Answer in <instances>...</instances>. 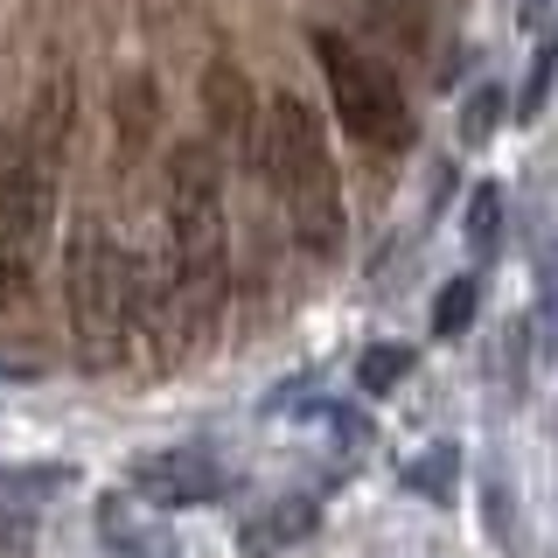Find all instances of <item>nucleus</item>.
Masks as SVG:
<instances>
[{
  "mask_svg": "<svg viewBox=\"0 0 558 558\" xmlns=\"http://www.w3.org/2000/svg\"><path fill=\"white\" fill-rule=\"evenodd\" d=\"M258 174L272 182L287 231L307 258H336L349 238V203L336 182V154H328V126L301 92H279L258 105Z\"/></svg>",
  "mask_w": 558,
  "mask_h": 558,
  "instance_id": "nucleus-3",
  "label": "nucleus"
},
{
  "mask_svg": "<svg viewBox=\"0 0 558 558\" xmlns=\"http://www.w3.org/2000/svg\"><path fill=\"white\" fill-rule=\"evenodd\" d=\"M203 119H209L203 147L217 154V168L258 174V98H252V77L231 57H217L203 70Z\"/></svg>",
  "mask_w": 558,
  "mask_h": 558,
  "instance_id": "nucleus-6",
  "label": "nucleus"
},
{
  "mask_svg": "<svg viewBox=\"0 0 558 558\" xmlns=\"http://www.w3.org/2000/svg\"><path fill=\"white\" fill-rule=\"evenodd\" d=\"M223 488H231V475L196 447H161V453H140L133 461V496L147 510H203Z\"/></svg>",
  "mask_w": 558,
  "mask_h": 558,
  "instance_id": "nucleus-7",
  "label": "nucleus"
},
{
  "mask_svg": "<svg viewBox=\"0 0 558 558\" xmlns=\"http://www.w3.org/2000/svg\"><path fill=\"white\" fill-rule=\"evenodd\" d=\"M161 272L168 301L189 328L217 322L223 279H231V209H223V168L203 140H174L168 189H161Z\"/></svg>",
  "mask_w": 558,
  "mask_h": 558,
  "instance_id": "nucleus-2",
  "label": "nucleus"
},
{
  "mask_svg": "<svg viewBox=\"0 0 558 558\" xmlns=\"http://www.w3.org/2000/svg\"><path fill=\"white\" fill-rule=\"evenodd\" d=\"M475 307H482V279H475V272L447 279L440 301H433V336H461V328L475 322Z\"/></svg>",
  "mask_w": 558,
  "mask_h": 558,
  "instance_id": "nucleus-12",
  "label": "nucleus"
},
{
  "mask_svg": "<svg viewBox=\"0 0 558 558\" xmlns=\"http://www.w3.org/2000/svg\"><path fill=\"white\" fill-rule=\"evenodd\" d=\"M314 523H322V510H314V496H272L266 510H252L238 523V545L252 558H272L287 545H301V537H314Z\"/></svg>",
  "mask_w": 558,
  "mask_h": 558,
  "instance_id": "nucleus-8",
  "label": "nucleus"
},
{
  "mask_svg": "<svg viewBox=\"0 0 558 558\" xmlns=\"http://www.w3.org/2000/svg\"><path fill=\"white\" fill-rule=\"evenodd\" d=\"M398 482H405L412 496H426V502H453V488H461V453L426 447V453H412V461L398 468Z\"/></svg>",
  "mask_w": 558,
  "mask_h": 558,
  "instance_id": "nucleus-10",
  "label": "nucleus"
},
{
  "mask_svg": "<svg viewBox=\"0 0 558 558\" xmlns=\"http://www.w3.org/2000/svg\"><path fill=\"white\" fill-rule=\"evenodd\" d=\"M98 531H105V545H112L119 558H182L174 545H161V537H154L119 496H105V502H98Z\"/></svg>",
  "mask_w": 558,
  "mask_h": 558,
  "instance_id": "nucleus-9",
  "label": "nucleus"
},
{
  "mask_svg": "<svg viewBox=\"0 0 558 558\" xmlns=\"http://www.w3.org/2000/svg\"><path fill=\"white\" fill-rule=\"evenodd\" d=\"M70 119L77 84L70 70H49L35 84L14 147L0 161V307H22L57 244V203H63V161H70Z\"/></svg>",
  "mask_w": 558,
  "mask_h": 558,
  "instance_id": "nucleus-1",
  "label": "nucleus"
},
{
  "mask_svg": "<svg viewBox=\"0 0 558 558\" xmlns=\"http://www.w3.org/2000/svg\"><path fill=\"white\" fill-rule=\"evenodd\" d=\"M488 133H496V92H482L468 105V140H488Z\"/></svg>",
  "mask_w": 558,
  "mask_h": 558,
  "instance_id": "nucleus-16",
  "label": "nucleus"
},
{
  "mask_svg": "<svg viewBox=\"0 0 558 558\" xmlns=\"http://www.w3.org/2000/svg\"><path fill=\"white\" fill-rule=\"evenodd\" d=\"M314 63H322L328 105H336L342 133L356 140V147L391 154V147H405V140H412V105H405V92H398V77L356 43V35L314 28Z\"/></svg>",
  "mask_w": 558,
  "mask_h": 558,
  "instance_id": "nucleus-5",
  "label": "nucleus"
},
{
  "mask_svg": "<svg viewBox=\"0 0 558 558\" xmlns=\"http://www.w3.org/2000/svg\"><path fill=\"white\" fill-rule=\"evenodd\" d=\"M468 244H475L482 258L502 244V189L496 182H482L475 196H468Z\"/></svg>",
  "mask_w": 558,
  "mask_h": 558,
  "instance_id": "nucleus-13",
  "label": "nucleus"
},
{
  "mask_svg": "<svg viewBox=\"0 0 558 558\" xmlns=\"http://www.w3.org/2000/svg\"><path fill=\"white\" fill-rule=\"evenodd\" d=\"M405 377H412V349H405V342H371V349L356 356V384H363L371 398L398 391Z\"/></svg>",
  "mask_w": 558,
  "mask_h": 558,
  "instance_id": "nucleus-11",
  "label": "nucleus"
},
{
  "mask_svg": "<svg viewBox=\"0 0 558 558\" xmlns=\"http://www.w3.org/2000/svg\"><path fill=\"white\" fill-rule=\"evenodd\" d=\"M551 70H558V43L537 49V63H531V84H523V98H517V119H537V105H545L551 92Z\"/></svg>",
  "mask_w": 558,
  "mask_h": 558,
  "instance_id": "nucleus-15",
  "label": "nucleus"
},
{
  "mask_svg": "<svg viewBox=\"0 0 558 558\" xmlns=\"http://www.w3.org/2000/svg\"><path fill=\"white\" fill-rule=\"evenodd\" d=\"M63 314L84 371H119L140 336V266L105 209H84L63 244Z\"/></svg>",
  "mask_w": 558,
  "mask_h": 558,
  "instance_id": "nucleus-4",
  "label": "nucleus"
},
{
  "mask_svg": "<svg viewBox=\"0 0 558 558\" xmlns=\"http://www.w3.org/2000/svg\"><path fill=\"white\" fill-rule=\"evenodd\" d=\"M35 551V510L0 502V558H28Z\"/></svg>",
  "mask_w": 558,
  "mask_h": 558,
  "instance_id": "nucleus-14",
  "label": "nucleus"
}]
</instances>
